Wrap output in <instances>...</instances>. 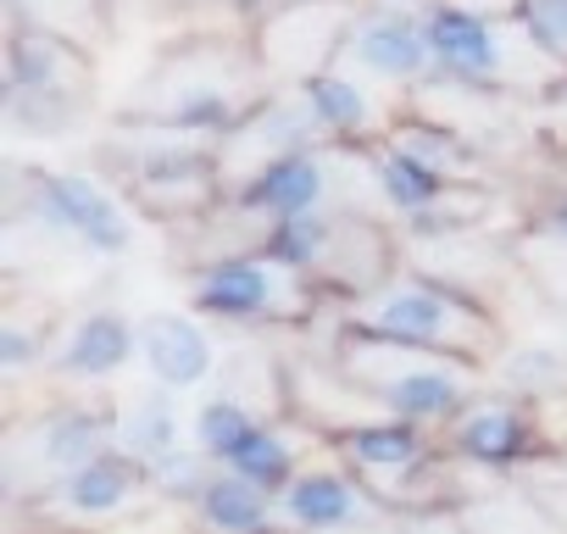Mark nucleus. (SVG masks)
Listing matches in <instances>:
<instances>
[{"label": "nucleus", "mask_w": 567, "mask_h": 534, "mask_svg": "<svg viewBox=\"0 0 567 534\" xmlns=\"http://www.w3.org/2000/svg\"><path fill=\"white\" fill-rule=\"evenodd\" d=\"M423 34L434 51V73L473 84V90H567V62L550 57L523 18H489L478 7H462V0H434L423 7Z\"/></svg>", "instance_id": "f03ea898"}, {"label": "nucleus", "mask_w": 567, "mask_h": 534, "mask_svg": "<svg viewBox=\"0 0 567 534\" xmlns=\"http://www.w3.org/2000/svg\"><path fill=\"white\" fill-rule=\"evenodd\" d=\"M45 357V340H40V329H29V324H7V335H0V362H7V373H29L34 362Z\"/></svg>", "instance_id": "7c9ffc66"}, {"label": "nucleus", "mask_w": 567, "mask_h": 534, "mask_svg": "<svg viewBox=\"0 0 567 534\" xmlns=\"http://www.w3.org/2000/svg\"><path fill=\"white\" fill-rule=\"evenodd\" d=\"M217 456L200 445H173L162 462H151V490H162L167 501H200V490L217 479Z\"/></svg>", "instance_id": "bb28decb"}, {"label": "nucleus", "mask_w": 567, "mask_h": 534, "mask_svg": "<svg viewBox=\"0 0 567 534\" xmlns=\"http://www.w3.org/2000/svg\"><path fill=\"white\" fill-rule=\"evenodd\" d=\"M296 90L307 95L312 117H318L323 134H334V140H379V134H390L379 101H373V95L362 90V79H351V73L323 68V73H312V79L296 84Z\"/></svg>", "instance_id": "aec40b11"}, {"label": "nucleus", "mask_w": 567, "mask_h": 534, "mask_svg": "<svg viewBox=\"0 0 567 534\" xmlns=\"http://www.w3.org/2000/svg\"><path fill=\"white\" fill-rule=\"evenodd\" d=\"M384 267H390V239L379 234V223L373 217H334V239H329L318 279H329L346 296H373Z\"/></svg>", "instance_id": "6ab92c4d"}, {"label": "nucleus", "mask_w": 567, "mask_h": 534, "mask_svg": "<svg viewBox=\"0 0 567 534\" xmlns=\"http://www.w3.org/2000/svg\"><path fill=\"white\" fill-rule=\"evenodd\" d=\"M329 239H334V217L329 212H290V217H272L267 234H261V250L284 267H296V274L318 279V267L329 256Z\"/></svg>", "instance_id": "b1692460"}, {"label": "nucleus", "mask_w": 567, "mask_h": 534, "mask_svg": "<svg viewBox=\"0 0 567 534\" xmlns=\"http://www.w3.org/2000/svg\"><path fill=\"white\" fill-rule=\"evenodd\" d=\"M512 12L523 18V29L567 62V0H512Z\"/></svg>", "instance_id": "c756f323"}, {"label": "nucleus", "mask_w": 567, "mask_h": 534, "mask_svg": "<svg viewBox=\"0 0 567 534\" xmlns=\"http://www.w3.org/2000/svg\"><path fill=\"white\" fill-rule=\"evenodd\" d=\"M323 195H329V162L312 156V151H290V156H272L256 173H245L239 189H234V206L272 223V217L323 206Z\"/></svg>", "instance_id": "9d476101"}, {"label": "nucleus", "mask_w": 567, "mask_h": 534, "mask_svg": "<svg viewBox=\"0 0 567 534\" xmlns=\"http://www.w3.org/2000/svg\"><path fill=\"white\" fill-rule=\"evenodd\" d=\"M323 140V123L312 117V106H307V95L296 90V95H267L256 112H245L223 140H217V156H223V178L234 173V178H245V173H256L261 162H272V156H290V151H312Z\"/></svg>", "instance_id": "6e6552de"}, {"label": "nucleus", "mask_w": 567, "mask_h": 534, "mask_svg": "<svg viewBox=\"0 0 567 534\" xmlns=\"http://www.w3.org/2000/svg\"><path fill=\"white\" fill-rule=\"evenodd\" d=\"M368 162H373V184H379V195H384L401 217L434 206V201L451 189L445 173H434L423 156H412V151L395 145V140H368Z\"/></svg>", "instance_id": "412c9836"}, {"label": "nucleus", "mask_w": 567, "mask_h": 534, "mask_svg": "<svg viewBox=\"0 0 567 534\" xmlns=\"http://www.w3.org/2000/svg\"><path fill=\"white\" fill-rule=\"evenodd\" d=\"M223 468L256 479V484L272 490V495L301 473V468H296V445H290V434H284V429H267V423H256V429L223 456Z\"/></svg>", "instance_id": "393cba45"}, {"label": "nucleus", "mask_w": 567, "mask_h": 534, "mask_svg": "<svg viewBox=\"0 0 567 534\" xmlns=\"http://www.w3.org/2000/svg\"><path fill=\"white\" fill-rule=\"evenodd\" d=\"M140 357H145L151 379L173 384V390H195L212 373V340L200 335V324H189L178 312L140 318Z\"/></svg>", "instance_id": "2eb2a0df"}, {"label": "nucleus", "mask_w": 567, "mask_h": 534, "mask_svg": "<svg viewBox=\"0 0 567 534\" xmlns=\"http://www.w3.org/2000/svg\"><path fill=\"white\" fill-rule=\"evenodd\" d=\"M267 68L256 51H228V40H195L151 68V79L134 95L140 123H167L189 134L223 140L245 112L267 101Z\"/></svg>", "instance_id": "f257e3e1"}, {"label": "nucleus", "mask_w": 567, "mask_h": 534, "mask_svg": "<svg viewBox=\"0 0 567 534\" xmlns=\"http://www.w3.org/2000/svg\"><path fill=\"white\" fill-rule=\"evenodd\" d=\"M373 401H379L384 412L412 418V423L429 429V423H445V418H456V412L467 407V384H462V373L429 362V351H423V357L406 362L395 379H384V384L373 390Z\"/></svg>", "instance_id": "f3484780"}, {"label": "nucleus", "mask_w": 567, "mask_h": 534, "mask_svg": "<svg viewBox=\"0 0 567 534\" xmlns=\"http://www.w3.org/2000/svg\"><path fill=\"white\" fill-rule=\"evenodd\" d=\"M340 456L362 473V479H406V473H417L434 451H429V440H423V423H412V418H373V423H346L340 434Z\"/></svg>", "instance_id": "f8f14e48"}, {"label": "nucleus", "mask_w": 567, "mask_h": 534, "mask_svg": "<svg viewBox=\"0 0 567 534\" xmlns=\"http://www.w3.org/2000/svg\"><path fill=\"white\" fill-rule=\"evenodd\" d=\"M501 379L534 401V396H556L567 384V362L556 351H517V357L501 362Z\"/></svg>", "instance_id": "c85d7f7f"}, {"label": "nucleus", "mask_w": 567, "mask_h": 534, "mask_svg": "<svg viewBox=\"0 0 567 534\" xmlns=\"http://www.w3.org/2000/svg\"><path fill=\"white\" fill-rule=\"evenodd\" d=\"M12 23L45 29V34L90 51L101 40V0H12Z\"/></svg>", "instance_id": "a878e982"}, {"label": "nucleus", "mask_w": 567, "mask_h": 534, "mask_svg": "<svg viewBox=\"0 0 567 534\" xmlns=\"http://www.w3.org/2000/svg\"><path fill=\"white\" fill-rule=\"evenodd\" d=\"M90 101V51L45 29H12L7 45V117L23 134H68Z\"/></svg>", "instance_id": "20e7f679"}, {"label": "nucleus", "mask_w": 567, "mask_h": 534, "mask_svg": "<svg viewBox=\"0 0 567 534\" xmlns=\"http://www.w3.org/2000/svg\"><path fill=\"white\" fill-rule=\"evenodd\" d=\"M278 512L301 528H340L368 517V484H357L340 468H301L278 490Z\"/></svg>", "instance_id": "4468645a"}, {"label": "nucleus", "mask_w": 567, "mask_h": 534, "mask_svg": "<svg viewBox=\"0 0 567 534\" xmlns=\"http://www.w3.org/2000/svg\"><path fill=\"white\" fill-rule=\"evenodd\" d=\"M362 7L351 0H278L272 12L256 18V57L272 79L307 84L312 73L334 68L346 57V34Z\"/></svg>", "instance_id": "39448f33"}, {"label": "nucleus", "mask_w": 567, "mask_h": 534, "mask_svg": "<svg viewBox=\"0 0 567 534\" xmlns=\"http://www.w3.org/2000/svg\"><path fill=\"white\" fill-rule=\"evenodd\" d=\"M250 429H256L250 407H245L239 396H228V390H223V396H212V401L195 412V445H200V451H212L217 462H223V456H228Z\"/></svg>", "instance_id": "cd10ccee"}, {"label": "nucleus", "mask_w": 567, "mask_h": 534, "mask_svg": "<svg viewBox=\"0 0 567 534\" xmlns=\"http://www.w3.org/2000/svg\"><path fill=\"white\" fill-rule=\"evenodd\" d=\"M395 7H417V0H395Z\"/></svg>", "instance_id": "72a5a7b5"}, {"label": "nucleus", "mask_w": 567, "mask_h": 534, "mask_svg": "<svg viewBox=\"0 0 567 534\" xmlns=\"http://www.w3.org/2000/svg\"><path fill=\"white\" fill-rule=\"evenodd\" d=\"M561 101H567V95H561Z\"/></svg>", "instance_id": "c9c22d12"}, {"label": "nucleus", "mask_w": 567, "mask_h": 534, "mask_svg": "<svg viewBox=\"0 0 567 534\" xmlns=\"http://www.w3.org/2000/svg\"><path fill=\"white\" fill-rule=\"evenodd\" d=\"M539 440H545L539 423H534L528 412L506 407V401H484V407L462 412L456 429H451V451H456L462 462H473V468H495V473L528 462V456L539 451Z\"/></svg>", "instance_id": "9b49d317"}, {"label": "nucleus", "mask_w": 567, "mask_h": 534, "mask_svg": "<svg viewBox=\"0 0 567 534\" xmlns=\"http://www.w3.org/2000/svg\"><path fill=\"white\" fill-rule=\"evenodd\" d=\"M195 512H200L206 528L250 534V528H267V523H272V490H261L256 479H245V473H234V468H217V479L200 490Z\"/></svg>", "instance_id": "5701e85b"}, {"label": "nucleus", "mask_w": 567, "mask_h": 534, "mask_svg": "<svg viewBox=\"0 0 567 534\" xmlns=\"http://www.w3.org/2000/svg\"><path fill=\"white\" fill-rule=\"evenodd\" d=\"M357 73L368 79H390V84H412L434 68V51H429V34H423V18H412L406 7H368L357 12L351 34H346V57Z\"/></svg>", "instance_id": "1a4fd4ad"}, {"label": "nucleus", "mask_w": 567, "mask_h": 534, "mask_svg": "<svg viewBox=\"0 0 567 534\" xmlns=\"http://www.w3.org/2000/svg\"><path fill=\"white\" fill-rule=\"evenodd\" d=\"M106 445H117V412L112 407H56L34 429V456L56 479H68L73 468H84Z\"/></svg>", "instance_id": "dca6fc26"}, {"label": "nucleus", "mask_w": 567, "mask_h": 534, "mask_svg": "<svg viewBox=\"0 0 567 534\" xmlns=\"http://www.w3.org/2000/svg\"><path fill=\"white\" fill-rule=\"evenodd\" d=\"M173 445H184V429H178V401H173V384H156V390H140L123 412H117V451H128L134 462H162Z\"/></svg>", "instance_id": "4be33fe9"}, {"label": "nucleus", "mask_w": 567, "mask_h": 534, "mask_svg": "<svg viewBox=\"0 0 567 534\" xmlns=\"http://www.w3.org/2000/svg\"><path fill=\"white\" fill-rule=\"evenodd\" d=\"M534 223H539V234H550V239H567V189H550V195L539 201Z\"/></svg>", "instance_id": "2f4dec72"}, {"label": "nucleus", "mask_w": 567, "mask_h": 534, "mask_svg": "<svg viewBox=\"0 0 567 534\" xmlns=\"http://www.w3.org/2000/svg\"><path fill=\"white\" fill-rule=\"evenodd\" d=\"M23 206H29L34 223H45L56 234H73L79 245H90L101 256H117L134 239L128 212L90 173H23Z\"/></svg>", "instance_id": "0eeeda50"}, {"label": "nucleus", "mask_w": 567, "mask_h": 534, "mask_svg": "<svg viewBox=\"0 0 567 534\" xmlns=\"http://www.w3.org/2000/svg\"><path fill=\"white\" fill-rule=\"evenodd\" d=\"M140 351V329L123 318V312H112V307H95V312H84L79 324H73V335L56 346V357H51V368L62 373V379H112L128 357Z\"/></svg>", "instance_id": "ddd939ff"}, {"label": "nucleus", "mask_w": 567, "mask_h": 534, "mask_svg": "<svg viewBox=\"0 0 567 534\" xmlns=\"http://www.w3.org/2000/svg\"><path fill=\"white\" fill-rule=\"evenodd\" d=\"M145 484H151V468L134 462L128 451L106 445L101 456H90L84 468H73V473L62 479V506L79 512V517H112V512H123Z\"/></svg>", "instance_id": "a211bd4d"}, {"label": "nucleus", "mask_w": 567, "mask_h": 534, "mask_svg": "<svg viewBox=\"0 0 567 534\" xmlns=\"http://www.w3.org/2000/svg\"><path fill=\"white\" fill-rule=\"evenodd\" d=\"M351 7H362V0H351Z\"/></svg>", "instance_id": "f704fd0d"}, {"label": "nucleus", "mask_w": 567, "mask_h": 534, "mask_svg": "<svg viewBox=\"0 0 567 534\" xmlns=\"http://www.w3.org/2000/svg\"><path fill=\"white\" fill-rule=\"evenodd\" d=\"M307 307V274L256 250H228L200 267L195 279V312L223 324H261V318H296Z\"/></svg>", "instance_id": "423d86ee"}, {"label": "nucleus", "mask_w": 567, "mask_h": 534, "mask_svg": "<svg viewBox=\"0 0 567 534\" xmlns=\"http://www.w3.org/2000/svg\"><path fill=\"white\" fill-rule=\"evenodd\" d=\"M368 329L401 340V346H417V351H440V357H462V362H484L495 346H501V329L489 324V312L456 290V285H440L429 274L417 279H395V285H379L368 296V312H362Z\"/></svg>", "instance_id": "7ed1b4c3"}, {"label": "nucleus", "mask_w": 567, "mask_h": 534, "mask_svg": "<svg viewBox=\"0 0 567 534\" xmlns=\"http://www.w3.org/2000/svg\"><path fill=\"white\" fill-rule=\"evenodd\" d=\"M217 7H228V12H245V18H261V12H272L278 0H217Z\"/></svg>", "instance_id": "473e14b6"}]
</instances>
